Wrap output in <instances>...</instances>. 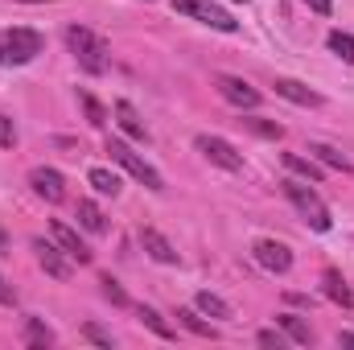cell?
I'll return each instance as SVG.
<instances>
[{"mask_svg":"<svg viewBox=\"0 0 354 350\" xmlns=\"http://www.w3.org/2000/svg\"><path fill=\"white\" fill-rule=\"evenodd\" d=\"M338 347H354V334H338Z\"/></svg>","mask_w":354,"mask_h":350,"instance_id":"cell-35","label":"cell"},{"mask_svg":"<svg viewBox=\"0 0 354 350\" xmlns=\"http://www.w3.org/2000/svg\"><path fill=\"white\" fill-rule=\"evenodd\" d=\"M50 235H54V243L71 256V260H79V264H91V248L79 239V231H71L66 223H50Z\"/></svg>","mask_w":354,"mask_h":350,"instance_id":"cell-10","label":"cell"},{"mask_svg":"<svg viewBox=\"0 0 354 350\" xmlns=\"http://www.w3.org/2000/svg\"><path fill=\"white\" fill-rule=\"evenodd\" d=\"M0 256H8V235H4V227H0Z\"/></svg>","mask_w":354,"mask_h":350,"instance_id":"cell-34","label":"cell"},{"mask_svg":"<svg viewBox=\"0 0 354 350\" xmlns=\"http://www.w3.org/2000/svg\"><path fill=\"white\" fill-rule=\"evenodd\" d=\"M12 145H17V128L8 116H0V149H12Z\"/></svg>","mask_w":354,"mask_h":350,"instance_id":"cell-30","label":"cell"},{"mask_svg":"<svg viewBox=\"0 0 354 350\" xmlns=\"http://www.w3.org/2000/svg\"><path fill=\"white\" fill-rule=\"evenodd\" d=\"M256 342H260V347H284V338H280V334H276V330H260V334H256Z\"/></svg>","mask_w":354,"mask_h":350,"instance_id":"cell-31","label":"cell"},{"mask_svg":"<svg viewBox=\"0 0 354 350\" xmlns=\"http://www.w3.org/2000/svg\"><path fill=\"white\" fill-rule=\"evenodd\" d=\"M87 181L95 185V190H99V194H111V198L120 194V177L111 174V169H99V165H95V169L87 174Z\"/></svg>","mask_w":354,"mask_h":350,"instance_id":"cell-23","label":"cell"},{"mask_svg":"<svg viewBox=\"0 0 354 350\" xmlns=\"http://www.w3.org/2000/svg\"><path fill=\"white\" fill-rule=\"evenodd\" d=\"M41 50H46V37H41L37 29L17 25V29H4V33H0V66H25V62H33Z\"/></svg>","mask_w":354,"mask_h":350,"instance_id":"cell-2","label":"cell"},{"mask_svg":"<svg viewBox=\"0 0 354 350\" xmlns=\"http://www.w3.org/2000/svg\"><path fill=\"white\" fill-rule=\"evenodd\" d=\"M29 185H33V194H37V198H46V202H62V198H66V181H62L58 169L37 165V169L29 174Z\"/></svg>","mask_w":354,"mask_h":350,"instance_id":"cell-8","label":"cell"},{"mask_svg":"<svg viewBox=\"0 0 354 350\" xmlns=\"http://www.w3.org/2000/svg\"><path fill=\"white\" fill-rule=\"evenodd\" d=\"M83 338H87V342H95V347H107V350H111V334H107L103 326H95V322H87V326H83Z\"/></svg>","mask_w":354,"mask_h":350,"instance_id":"cell-29","label":"cell"},{"mask_svg":"<svg viewBox=\"0 0 354 350\" xmlns=\"http://www.w3.org/2000/svg\"><path fill=\"white\" fill-rule=\"evenodd\" d=\"M305 4H309V8H313V12H322V17H326V12H330V0H305Z\"/></svg>","mask_w":354,"mask_h":350,"instance_id":"cell-33","label":"cell"},{"mask_svg":"<svg viewBox=\"0 0 354 350\" xmlns=\"http://www.w3.org/2000/svg\"><path fill=\"white\" fill-rule=\"evenodd\" d=\"M252 252H256L260 268H268V272H288V268H292V252H288L284 243H276V239H260Z\"/></svg>","mask_w":354,"mask_h":350,"instance_id":"cell-9","label":"cell"},{"mask_svg":"<svg viewBox=\"0 0 354 350\" xmlns=\"http://www.w3.org/2000/svg\"><path fill=\"white\" fill-rule=\"evenodd\" d=\"M194 149H198L210 165H218V169H227V174H239V169H243V153H239L231 140H223V136H206V132H202V136L194 140Z\"/></svg>","mask_w":354,"mask_h":350,"instance_id":"cell-6","label":"cell"},{"mask_svg":"<svg viewBox=\"0 0 354 350\" xmlns=\"http://www.w3.org/2000/svg\"><path fill=\"white\" fill-rule=\"evenodd\" d=\"M276 322H280V330H284L292 342H301V347H309V342H313V330H309V326H305L297 313H280Z\"/></svg>","mask_w":354,"mask_h":350,"instance_id":"cell-18","label":"cell"},{"mask_svg":"<svg viewBox=\"0 0 354 350\" xmlns=\"http://www.w3.org/2000/svg\"><path fill=\"white\" fill-rule=\"evenodd\" d=\"M174 8L185 12V17H194V21H202V25H210V29H223V33H235L239 29V21L227 8H218L214 0H174Z\"/></svg>","mask_w":354,"mask_h":350,"instance_id":"cell-5","label":"cell"},{"mask_svg":"<svg viewBox=\"0 0 354 350\" xmlns=\"http://www.w3.org/2000/svg\"><path fill=\"white\" fill-rule=\"evenodd\" d=\"M309 157H313V161H322V165H330V169L351 174V161H346L338 149H330V145H309Z\"/></svg>","mask_w":354,"mask_h":350,"instance_id":"cell-19","label":"cell"},{"mask_svg":"<svg viewBox=\"0 0 354 350\" xmlns=\"http://www.w3.org/2000/svg\"><path fill=\"white\" fill-rule=\"evenodd\" d=\"M276 95H284V99L297 103V107H317V103H322L317 91H309L305 83H297V79H276Z\"/></svg>","mask_w":354,"mask_h":350,"instance_id":"cell-14","label":"cell"},{"mask_svg":"<svg viewBox=\"0 0 354 350\" xmlns=\"http://www.w3.org/2000/svg\"><path fill=\"white\" fill-rule=\"evenodd\" d=\"M330 50H334L342 62H354V37H351V33L334 29V33H330Z\"/></svg>","mask_w":354,"mask_h":350,"instance_id":"cell-28","label":"cell"},{"mask_svg":"<svg viewBox=\"0 0 354 350\" xmlns=\"http://www.w3.org/2000/svg\"><path fill=\"white\" fill-rule=\"evenodd\" d=\"M111 111H115V124H120V128H124V132H128L132 140H149V128H145L140 111H136V107H132L128 99H120V103H115Z\"/></svg>","mask_w":354,"mask_h":350,"instance_id":"cell-12","label":"cell"},{"mask_svg":"<svg viewBox=\"0 0 354 350\" xmlns=\"http://www.w3.org/2000/svg\"><path fill=\"white\" fill-rule=\"evenodd\" d=\"M198 309L206 317H231V305L223 297H214V293H198Z\"/></svg>","mask_w":354,"mask_h":350,"instance_id":"cell-24","label":"cell"},{"mask_svg":"<svg viewBox=\"0 0 354 350\" xmlns=\"http://www.w3.org/2000/svg\"><path fill=\"white\" fill-rule=\"evenodd\" d=\"M284 169H292L305 181H322V169L313 165V157H301V153H284Z\"/></svg>","mask_w":354,"mask_h":350,"instance_id":"cell-20","label":"cell"},{"mask_svg":"<svg viewBox=\"0 0 354 350\" xmlns=\"http://www.w3.org/2000/svg\"><path fill=\"white\" fill-rule=\"evenodd\" d=\"M107 157H111L120 169H128V174L136 177V181H145L149 190H165V177L157 174V169H153V165H149L140 153H132L124 140H107Z\"/></svg>","mask_w":354,"mask_h":350,"instance_id":"cell-4","label":"cell"},{"mask_svg":"<svg viewBox=\"0 0 354 350\" xmlns=\"http://www.w3.org/2000/svg\"><path fill=\"white\" fill-rule=\"evenodd\" d=\"M140 243H145V252L153 256L157 264H177V252H174V243L161 235V231H153V227H145L140 231Z\"/></svg>","mask_w":354,"mask_h":350,"instance_id":"cell-13","label":"cell"},{"mask_svg":"<svg viewBox=\"0 0 354 350\" xmlns=\"http://www.w3.org/2000/svg\"><path fill=\"white\" fill-rule=\"evenodd\" d=\"M136 317H140V322H145V326H149L157 338H177V330H174V326H165V317H161L157 309H140Z\"/></svg>","mask_w":354,"mask_h":350,"instance_id":"cell-25","label":"cell"},{"mask_svg":"<svg viewBox=\"0 0 354 350\" xmlns=\"http://www.w3.org/2000/svg\"><path fill=\"white\" fill-rule=\"evenodd\" d=\"M21 338H25V347H54V330L41 322V317H25V330H21Z\"/></svg>","mask_w":354,"mask_h":350,"instance_id":"cell-15","label":"cell"},{"mask_svg":"<svg viewBox=\"0 0 354 350\" xmlns=\"http://www.w3.org/2000/svg\"><path fill=\"white\" fill-rule=\"evenodd\" d=\"M12 301H17V293H12V288H8V280L0 276V305H12Z\"/></svg>","mask_w":354,"mask_h":350,"instance_id":"cell-32","label":"cell"},{"mask_svg":"<svg viewBox=\"0 0 354 350\" xmlns=\"http://www.w3.org/2000/svg\"><path fill=\"white\" fill-rule=\"evenodd\" d=\"M177 317H181V326H185L189 334H198V338H214V334H218V330H214L210 322H202L194 309H177Z\"/></svg>","mask_w":354,"mask_h":350,"instance_id":"cell-22","label":"cell"},{"mask_svg":"<svg viewBox=\"0 0 354 350\" xmlns=\"http://www.w3.org/2000/svg\"><path fill=\"white\" fill-rule=\"evenodd\" d=\"M75 214H79V227L91 231V235H103V231H107V214H103L95 202H87V198L79 202V210H75Z\"/></svg>","mask_w":354,"mask_h":350,"instance_id":"cell-16","label":"cell"},{"mask_svg":"<svg viewBox=\"0 0 354 350\" xmlns=\"http://www.w3.org/2000/svg\"><path fill=\"white\" fill-rule=\"evenodd\" d=\"M248 132H256V136H264V140H280L284 136V128L276 124V120H264V116H248V120H239Z\"/></svg>","mask_w":354,"mask_h":350,"instance_id":"cell-21","label":"cell"},{"mask_svg":"<svg viewBox=\"0 0 354 350\" xmlns=\"http://www.w3.org/2000/svg\"><path fill=\"white\" fill-rule=\"evenodd\" d=\"M66 46H71V54L79 58V66H83L87 75H103V71H107V42L95 37L91 29L71 25V29H66Z\"/></svg>","mask_w":354,"mask_h":350,"instance_id":"cell-3","label":"cell"},{"mask_svg":"<svg viewBox=\"0 0 354 350\" xmlns=\"http://www.w3.org/2000/svg\"><path fill=\"white\" fill-rule=\"evenodd\" d=\"M284 194H288V202L297 206V214H301L313 231H330V227H334L330 206L322 202V194H317L309 181H284Z\"/></svg>","mask_w":354,"mask_h":350,"instance_id":"cell-1","label":"cell"},{"mask_svg":"<svg viewBox=\"0 0 354 350\" xmlns=\"http://www.w3.org/2000/svg\"><path fill=\"white\" fill-rule=\"evenodd\" d=\"M79 103H83V111H87V120L95 124V128H103V124H107V107H103L95 95H87V91H83V95H79Z\"/></svg>","mask_w":354,"mask_h":350,"instance_id":"cell-27","label":"cell"},{"mask_svg":"<svg viewBox=\"0 0 354 350\" xmlns=\"http://www.w3.org/2000/svg\"><path fill=\"white\" fill-rule=\"evenodd\" d=\"M33 252H37V264H41V268H46V272H50L54 280H66V276H71V264L62 260L66 252H62L58 243H46V239H33Z\"/></svg>","mask_w":354,"mask_h":350,"instance_id":"cell-11","label":"cell"},{"mask_svg":"<svg viewBox=\"0 0 354 350\" xmlns=\"http://www.w3.org/2000/svg\"><path fill=\"white\" fill-rule=\"evenodd\" d=\"M29 4H46V0H29Z\"/></svg>","mask_w":354,"mask_h":350,"instance_id":"cell-36","label":"cell"},{"mask_svg":"<svg viewBox=\"0 0 354 350\" xmlns=\"http://www.w3.org/2000/svg\"><path fill=\"white\" fill-rule=\"evenodd\" d=\"M99 284H103V297L115 305V309H128L132 301H128V293L120 288V280H111V276H99Z\"/></svg>","mask_w":354,"mask_h":350,"instance_id":"cell-26","label":"cell"},{"mask_svg":"<svg viewBox=\"0 0 354 350\" xmlns=\"http://www.w3.org/2000/svg\"><path fill=\"white\" fill-rule=\"evenodd\" d=\"M322 284H326V297H330V301H338L342 309H351V305H354V293L346 288V280H342V276H338L334 268H326V276H322Z\"/></svg>","mask_w":354,"mask_h":350,"instance_id":"cell-17","label":"cell"},{"mask_svg":"<svg viewBox=\"0 0 354 350\" xmlns=\"http://www.w3.org/2000/svg\"><path fill=\"white\" fill-rule=\"evenodd\" d=\"M214 87H218V95H223L231 107H239V111H243V107H248V111H252V107H260V91L252 87L248 79H235V75H218V79H214Z\"/></svg>","mask_w":354,"mask_h":350,"instance_id":"cell-7","label":"cell"}]
</instances>
